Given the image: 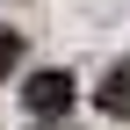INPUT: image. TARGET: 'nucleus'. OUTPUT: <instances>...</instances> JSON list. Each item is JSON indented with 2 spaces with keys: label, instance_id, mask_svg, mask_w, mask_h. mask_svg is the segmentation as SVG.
Wrapping results in <instances>:
<instances>
[{
  "label": "nucleus",
  "instance_id": "nucleus-1",
  "mask_svg": "<svg viewBox=\"0 0 130 130\" xmlns=\"http://www.w3.org/2000/svg\"><path fill=\"white\" fill-rule=\"evenodd\" d=\"M22 108L29 116H65V108H72V72H29L22 79Z\"/></svg>",
  "mask_w": 130,
  "mask_h": 130
},
{
  "label": "nucleus",
  "instance_id": "nucleus-2",
  "mask_svg": "<svg viewBox=\"0 0 130 130\" xmlns=\"http://www.w3.org/2000/svg\"><path fill=\"white\" fill-rule=\"evenodd\" d=\"M94 101H101L108 116H123V123H130V58L108 65V79H101V94H94Z\"/></svg>",
  "mask_w": 130,
  "mask_h": 130
},
{
  "label": "nucleus",
  "instance_id": "nucleus-3",
  "mask_svg": "<svg viewBox=\"0 0 130 130\" xmlns=\"http://www.w3.org/2000/svg\"><path fill=\"white\" fill-rule=\"evenodd\" d=\"M14 65H22V29H0V87H7Z\"/></svg>",
  "mask_w": 130,
  "mask_h": 130
},
{
  "label": "nucleus",
  "instance_id": "nucleus-4",
  "mask_svg": "<svg viewBox=\"0 0 130 130\" xmlns=\"http://www.w3.org/2000/svg\"><path fill=\"white\" fill-rule=\"evenodd\" d=\"M36 130H65V123H58V116H36Z\"/></svg>",
  "mask_w": 130,
  "mask_h": 130
}]
</instances>
